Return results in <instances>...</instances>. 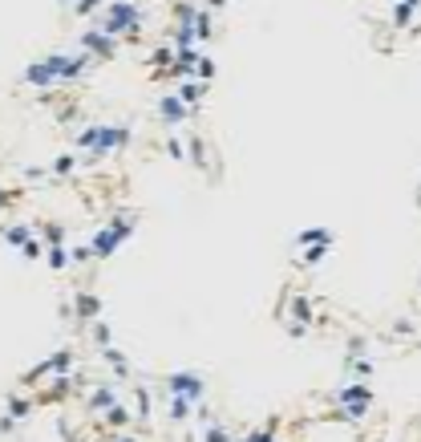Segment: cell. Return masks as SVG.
Listing matches in <instances>:
<instances>
[{"label":"cell","mask_w":421,"mask_h":442,"mask_svg":"<svg viewBox=\"0 0 421 442\" xmlns=\"http://www.w3.org/2000/svg\"><path fill=\"white\" fill-rule=\"evenodd\" d=\"M207 4H210V9H223L227 0H207Z\"/></svg>","instance_id":"cell-22"},{"label":"cell","mask_w":421,"mask_h":442,"mask_svg":"<svg viewBox=\"0 0 421 442\" xmlns=\"http://www.w3.org/2000/svg\"><path fill=\"white\" fill-rule=\"evenodd\" d=\"M21 252H25L29 260H41V243H37V240H29L25 248H21Z\"/></svg>","instance_id":"cell-21"},{"label":"cell","mask_w":421,"mask_h":442,"mask_svg":"<svg viewBox=\"0 0 421 442\" xmlns=\"http://www.w3.org/2000/svg\"><path fill=\"white\" fill-rule=\"evenodd\" d=\"M113 49H118V41H113L110 33H101V29L81 33V53H93V57H113Z\"/></svg>","instance_id":"cell-4"},{"label":"cell","mask_w":421,"mask_h":442,"mask_svg":"<svg viewBox=\"0 0 421 442\" xmlns=\"http://www.w3.org/2000/svg\"><path fill=\"white\" fill-rule=\"evenodd\" d=\"M106 361H110V369L118 373V378H130V366H126V357L113 349V345H106Z\"/></svg>","instance_id":"cell-10"},{"label":"cell","mask_w":421,"mask_h":442,"mask_svg":"<svg viewBox=\"0 0 421 442\" xmlns=\"http://www.w3.org/2000/svg\"><path fill=\"white\" fill-rule=\"evenodd\" d=\"M41 236L49 240V248H53V243H65V228H61V223H45V228H41Z\"/></svg>","instance_id":"cell-17"},{"label":"cell","mask_w":421,"mask_h":442,"mask_svg":"<svg viewBox=\"0 0 421 442\" xmlns=\"http://www.w3.org/2000/svg\"><path fill=\"white\" fill-rule=\"evenodd\" d=\"M195 74L203 77V81H210V77H215V61H203V57H198V61H195Z\"/></svg>","instance_id":"cell-19"},{"label":"cell","mask_w":421,"mask_h":442,"mask_svg":"<svg viewBox=\"0 0 421 442\" xmlns=\"http://www.w3.org/2000/svg\"><path fill=\"white\" fill-rule=\"evenodd\" d=\"M29 410H33V402L29 398H9V414L21 422V418H29Z\"/></svg>","instance_id":"cell-15"},{"label":"cell","mask_w":421,"mask_h":442,"mask_svg":"<svg viewBox=\"0 0 421 442\" xmlns=\"http://www.w3.org/2000/svg\"><path fill=\"white\" fill-rule=\"evenodd\" d=\"M300 243L308 248V243H333V231L328 228H308V231H300Z\"/></svg>","instance_id":"cell-11"},{"label":"cell","mask_w":421,"mask_h":442,"mask_svg":"<svg viewBox=\"0 0 421 442\" xmlns=\"http://www.w3.org/2000/svg\"><path fill=\"white\" fill-rule=\"evenodd\" d=\"M65 260H69V252H65L61 243H53V248H49V268H57V272H61Z\"/></svg>","instance_id":"cell-18"},{"label":"cell","mask_w":421,"mask_h":442,"mask_svg":"<svg viewBox=\"0 0 421 442\" xmlns=\"http://www.w3.org/2000/svg\"><path fill=\"white\" fill-rule=\"evenodd\" d=\"M158 118L162 122H171V126H178V122L186 118V101L183 98H162L158 101Z\"/></svg>","instance_id":"cell-7"},{"label":"cell","mask_w":421,"mask_h":442,"mask_svg":"<svg viewBox=\"0 0 421 442\" xmlns=\"http://www.w3.org/2000/svg\"><path fill=\"white\" fill-rule=\"evenodd\" d=\"M61 4H77V0H61Z\"/></svg>","instance_id":"cell-23"},{"label":"cell","mask_w":421,"mask_h":442,"mask_svg":"<svg viewBox=\"0 0 421 442\" xmlns=\"http://www.w3.org/2000/svg\"><path fill=\"white\" fill-rule=\"evenodd\" d=\"M421 9V0H393V25L397 29H413V13Z\"/></svg>","instance_id":"cell-8"},{"label":"cell","mask_w":421,"mask_h":442,"mask_svg":"<svg viewBox=\"0 0 421 442\" xmlns=\"http://www.w3.org/2000/svg\"><path fill=\"white\" fill-rule=\"evenodd\" d=\"M126 236H130V219H118V223H110V228L101 231L98 240H93V252H98V256H110L113 248L126 240Z\"/></svg>","instance_id":"cell-5"},{"label":"cell","mask_w":421,"mask_h":442,"mask_svg":"<svg viewBox=\"0 0 421 442\" xmlns=\"http://www.w3.org/2000/svg\"><path fill=\"white\" fill-rule=\"evenodd\" d=\"M126 142H130V130H126V126H98V146H93V154L122 151Z\"/></svg>","instance_id":"cell-6"},{"label":"cell","mask_w":421,"mask_h":442,"mask_svg":"<svg viewBox=\"0 0 421 442\" xmlns=\"http://www.w3.org/2000/svg\"><path fill=\"white\" fill-rule=\"evenodd\" d=\"M73 9H77L81 16H89V13H98V9H101V0H77Z\"/></svg>","instance_id":"cell-20"},{"label":"cell","mask_w":421,"mask_h":442,"mask_svg":"<svg viewBox=\"0 0 421 442\" xmlns=\"http://www.w3.org/2000/svg\"><path fill=\"white\" fill-rule=\"evenodd\" d=\"M4 240L16 243V248H25V243H29V228H25V223H9V228H4Z\"/></svg>","instance_id":"cell-13"},{"label":"cell","mask_w":421,"mask_h":442,"mask_svg":"<svg viewBox=\"0 0 421 442\" xmlns=\"http://www.w3.org/2000/svg\"><path fill=\"white\" fill-rule=\"evenodd\" d=\"M49 175H57V179L73 175V154H61V159H57V163L49 166Z\"/></svg>","instance_id":"cell-16"},{"label":"cell","mask_w":421,"mask_h":442,"mask_svg":"<svg viewBox=\"0 0 421 442\" xmlns=\"http://www.w3.org/2000/svg\"><path fill=\"white\" fill-rule=\"evenodd\" d=\"M178 98H183L186 106H198V98H203V86H198V81H183V86H178Z\"/></svg>","instance_id":"cell-14"},{"label":"cell","mask_w":421,"mask_h":442,"mask_svg":"<svg viewBox=\"0 0 421 442\" xmlns=\"http://www.w3.org/2000/svg\"><path fill=\"white\" fill-rule=\"evenodd\" d=\"M210 33H215V25H210V13H207V9H198V16H195V37H198V41H210Z\"/></svg>","instance_id":"cell-12"},{"label":"cell","mask_w":421,"mask_h":442,"mask_svg":"<svg viewBox=\"0 0 421 442\" xmlns=\"http://www.w3.org/2000/svg\"><path fill=\"white\" fill-rule=\"evenodd\" d=\"M101 33H110V37H130V33H138V25H142V9L138 4H130V0H113L110 9L101 13Z\"/></svg>","instance_id":"cell-1"},{"label":"cell","mask_w":421,"mask_h":442,"mask_svg":"<svg viewBox=\"0 0 421 442\" xmlns=\"http://www.w3.org/2000/svg\"><path fill=\"white\" fill-rule=\"evenodd\" d=\"M98 296H93V292H77V316H81V321H93V316H98Z\"/></svg>","instance_id":"cell-9"},{"label":"cell","mask_w":421,"mask_h":442,"mask_svg":"<svg viewBox=\"0 0 421 442\" xmlns=\"http://www.w3.org/2000/svg\"><path fill=\"white\" fill-rule=\"evenodd\" d=\"M336 402H340V414L345 418H365V410L372 406V390L365 386V381H352V386H345V390H336Z\"/></svg>","instance_id":"cell-2"},{"label":"cell","mask_w":421,"mask_h":442,"mask_svg":"<svg viewBox=\"0 0 421 442\" xmlns=\"http://www.w3.org/2000/svg\"><path fill=\"white\" fill-rule=\"evenodd\" d=\"M166 390L183 393V398H191V402H203L207 386H203V378H198V373H171V378H166Z\"/></svg>","instance_id":"cell-3"}]
</instances>
